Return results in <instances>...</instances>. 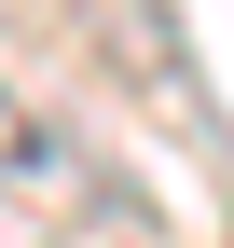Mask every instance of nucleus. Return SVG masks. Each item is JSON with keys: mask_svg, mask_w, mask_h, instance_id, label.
Listing matches in <instances>:
<instances>
[{"mask_svg": "<svg viewBox=\"0 0 234 248\" xmlns=\"http://www.w3.org/2000/svg\"><path fill=\"white\" fill-rule=\"evenodd\" d=\"M55 248H152V234H138V207H110V193H97V207H83Z\"/></svg>", "mask_w": 234, "mask_h": 248, "instance_id": "obj_1", "label": "nucleus"}]
</instances>
